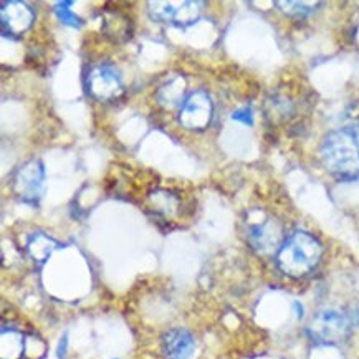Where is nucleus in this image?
Returning a JSON list of instances; mask_svg holds the SVG:
<instances>
[{"label":"nucleus","instance_id":"obj_1","mask_svg":"<svg viewBox=\"0 0 359 359\" xmlns=\"http://www.w3.org/2000/svg\"><path fill=\"white\" fill-rule=\"evenodd\" d=\"M323 165L336 177L359 176V124L331 131L320 147Z\"/></svg>","mask_w":359,"mask_h":359},{"label":"nucleus","instance_id":"obj_2","mask_svg":"<svg viewBox=\"0 0 359 359\" xmlns=\"http://www.w3.org/2000/svg\"><path fill=\"white\" fill-rule=\"evenodd\" d=\"M321 253L323 247L318 238L298 230L282 243L277 253V265L288 277L300 278L318 265Z\"/></svg>","mask_w":359,"mask_h":359},{"label":"nucleus","instance_id":"obj_3","mask_svg":"<svg viewBox=\"0 0 359 359\" xmlns=\"http://www.w3.org/2000/svg\"><path fill=\"white\" fill-rule=\"evenodd\" d=\"M205 4L199 0H182V2H147V13L158 24H165L186 29L194 25L204 12Z\"/></svg>","mask_w":359,"mask_h":359},{"label":"nucleus","instance_id":"obj_4","mask_svg":"<svg viewBox=\"0 0 359 359\" xmlns=\"http://www.w3.org/2000/svg\"><path fill=\"white\" fill-rule=\"evenodd\" d=\"M349 330H351V323L348 316L333 308L318 311L308 325V333L320 344L341 343L348 338Z\"/></svg>","mask_w":359,"mask_h":359},{"label":"nucleus","instance_id":"obj_5","mask_svg":"<svg viewBox=\"0 0 359 359\" xmlns=\"http://www.w3.org/2000/svg\"><path fill=\"white\" fill-rule=\"evenodd\" d=\"M45 169L40 161L32 159L18 168L13 176V194L25 204H36L43 194Z\"/></svg>","mask_w":359,"mask_h":359},{"label":"nucleus","instance_id":"obj_6","mask_svg":"<svg viewBox=\"0 0 359 359\" xmlns=\"http://www.w3.org/2000/svg\"><path fill=\"white\" fill-rule=\"evenodd\" d=\"M214 118V104L205 91H194L184 100L179 111V124L189 131H204Z\"/></svg>","mask_w":359,"mask_h":359},{"label":"nucleus","instance_id":"obj_7","mask_svg":"<svg viewBox=\"0 0 359 359\" xmlns=\"http://www.w3.org/2000/svg\"><path fill=\"white\" fill-rule=\"evenodd\" d=\"M86 91L98 101H111L123 91V80L111 65H96L86 75Z\"/></svg>","mask_w":359,"mask_h":359},{"label":"nucleus","instance_id":"obj_8","mask_svg":"<svg viewBox=\"0 0 359 359\" xmlns=\"http://www.w3.org/2000/svg\"><path fill=\"white\" fill-rule=\"evenodd\" d=\"M35 20V13L25 2L8 0L2 2L0 8V25L4 36H20L30 29Z\"/></svg>","mask_w":359,"mask_h":359},{"label":"nucleus","instance_id":"obj_9","mask_svg":"<svg viewBox=\"0 0 359 359\" xmlns=\"http://www.w3.org/2000/svg\"><path fill=\"white\" fill-rule=\"evenodd\" d=\"M248 242H250L253 250L269 255L277 248L280 250V247H282L280 245L282 243V230L271 220H266V222L259 225H252L248 229Z\"/></svg>","mask_w":359,"mask_h":359},{"label":"nucleus","instance_id":"obj_10","mask_svg":"<svg viewBox=\"0 0 359 359\" xmlns=\"http://www.w3.org/2000/svg\"><path fill=\"white\" fill-rule=\"evenodd\" d=\"M161 346L168 359H189L194 353L196 343L187 330L172 328L163 334Z\"/></svg>","mask_w":359,"mask_h":359},{"label":"nucleus","instance_id":"obj_11","mask_svg":"<svg viewBox=\"0 0 359 359\" xmlns=\"http://www.w3.org/2000/svg\"><path fill=\"white\" fill-rule=\"evenodd\" d=\"M184 91H186V81H184L182 76H174L171 81H168L163 88L159 90L158 100L159 103L165 108H174L177 104L184 103L182 96Z\"/></svg>","mask_w":359,"mask_h":359},{"label":"nucleus","instance_id":"obj_12","mask_svg":"<svg viewBox=\"0 0 359 359\" xmlns=\"http://www.w3.org/2000/svg\"><path fill=\"white\" fill-rule=\"evenodd\" d=\"M55 248H57V242L53 238H50L43 233H39V236L32 237V241L29 242V252L32 255V259H35L36 262H45L52 255Z\"/></svg>","mask_w":359,"mask_h":359},{"label":"nucleus","instance_id":"obj_13","mask_svg":"<svg viewBox=\"0 0 359 359\" xmlns=\"http://www.w3.org/2000/svg\"><path fill=\"white\" fill-rule=\"evenodd\" d=\"M280 11L292 17H306L311 12H315V7H318V2H277Z\"/></svg>","mask_w":359,"mask_h":359},{"label":"nucleus","instance_id":"obj_14","mask_svg":"<svg viewBox=\"0 0 359 359\" xmlns=\"http://www.w3.org/2000/svg\"><path fill=\"white\" fill-rule=\"evenodd\" d=\"M73 2H58L55 4L53 11L57 13L58 20L62 22V24H65L68 27H76V29H80L83 25V20L78 15H75V12H72V7Z\"/></svg>","mask_w":359,"mask_h":359},{"label":"nucleus","instance_id":"obj_15","mask_svg":"<svg viewBox=\"0 0 359 359\" xmlns=\"http://www.w3.org/2000/svg\"><path fill=\"white\" fill-rule=\"evenodd\" d=\"M232 119H236L238 123H243V124H248V126H252L253 124V111L252 108H241L237 109V111L232 113Z\"/></svg>","mask_w":359,"mask_h":359}]
</instances>
